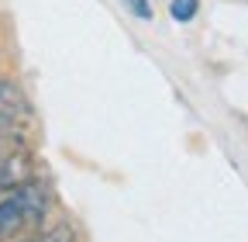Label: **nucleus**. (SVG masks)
I'll list each match as a JSON object with an SVG mask.
<instances>
[{
  "label": "nucleus",
  "instance_id": "f257e3e1",
  "mask_svg": "<svg viewBox=\"0 0 248 242\" xmlns=\"http://www.w3.org/2000/svg\"><path fill=\"white\" fill-rule=\"evenodd\" d=\"M45 207H48V190L42 184H35V180H28L17 190H11L0 201V242H11L24 228L42 225Z\"/></svg>",
  "mask_w": 248,
  "mask_h": 242
},
{
  "label": "nucleus",
  "instance_id": "f03ea898",
  "mask_svg": "<svg viewBox=\"0 0 248 242\" xmlns=\"http://www.w3.org/2000/svg\"><path fill=\"white\" fill-rule=\"evenodd\" d=\"M24 121H28V101L21 94V86L7 76H0V153L24 145L21 138Z\"/></svg>",
  "mask_w": 248,
  "mask_h": 242
},
{
  "label": "nucleus",
  "instance_id": "7ed1b4c3",
  "mask_svg": "<svg viewBox=\"0 0 248 242\" xmlns=\"http://www.w3.org/2000/svg\"><path fill=\"white\" fill-rule=\"evenodd\" d=\"M35 242H76V232H73L69 222H55L42 235H35Z\"/></svg>",
  "mask_w": 248,
  "mask_h": 242
},
{
  "label": "nucleus",
  "instance_id": "20e7f679",
  "mask_svg": "<svg viewBox=\"0 0 248 242\" xmlns=\"http://www.w3.org/2000/svg\"><path fill=\"white\" fill-rule=\"evenodd\" d=\"M197 11H200V0H172V4H169L172 21H179V24L193 21V17H197Z\"/></svg>",
  "mask_w": 248,
  "mask_h": 242
},
{
  "label": "nucleus",
  "instance_id": "39448f33",
  "mask_svg": "<svg viewBox=\"0 0 248 242\" xmlns=\"http://www.w3.org/2000/svg\"><path fill=\"white\" fill-rule=\"evenodd\" d=\"M124 4H128V11H131L135 17L152 21V4H148V0H124Z\"/></svg>",
  "mask_w": 248,
  "mask_h": 242
},
{
  "label": "nucleus",
  "instance_id": "423d86ee",
  "mask_svg": "<svg viewBox=\"0 0 248 242\" xmlns=\"http://www.w3.org/2000/svg\"><path fill=\"white\" fill-rule=\"evenodd\" d=\"M14 242H35V239H14Z\"/></svg>",
  "mask_w": 248,
  "mask_h": 242
}]
</instances>
